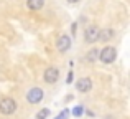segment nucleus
I'll return each instance as SVG.
<instances>
[{"mask_svg": "<svg viewBox=\"0 0 130 119\" xmlns=\"http://www.w3.org/2000/svg\"><path fill=\"white\" fill-rule=\"evenodd\" d=\"M17 109V103L12 98H3L0 99V113L2 114H13Z\"/></svg>", "mask_w": 130, "mask_h": 119, "instance_id": "obj_1", "label": "nucleus"}, {"mask_svg": "<svg viewBox=\"0 0 130 119\" xmlns=\"http://www.w3.org/2000/svg\"><path fill=\"white\" fill-rule=\"evenodd\" d=\"M115 56H117V51H115V48H112V46H105L102 51H99V60H101L102 63H112V61L115 60Z\"/></svg>", "mask_w": 130, "mask_h": 119, "instance_id": "obj_2", "label": "nucleus"}, {"mask_svg": "<svg viewBox=\"0 0 130 119\" xmlns=\"http://www.w3.org/2000/svg\"><path fill=\"white\" fill-rule=\"evenodd\" d=\"M26 99H28L31 104L41 103V99H43V89H41V88H31V89L28 91V94H26Z\"/></svg>", "mask_w": 130, "mask_h": 119, "instance_id": "obj_3", "label": "nucleus"}, {"mask_svg": "<svg viewBox=\"0 0 130 119\" xmlns=\"http://www.w3.org/2000/svg\"><path fill=\"white\" fill-rule=\"evenodd\" d=\"M58 78H59V71L54 66H50L44 71V81H46V83H56Z\"/></svg>", "mask_w": 130, "mask_h": 119, "instance_id": "obj_4", "label": "nucleus"}, {"mask_svg": "<svg viewBox=\"0 0 130 119\" xmlns=\"http://www.w3.org/2000/svg\"><path fill=\"white\" fill-rule=\"evenodd\" d=\"M56 46H58V50H59L61 53L68 51V50L71 48V38H69V36H66V35L59 36V38H58V42H56Z\"/></svg>", "mask_w": 130, "mask_h": 119, "instance_id": "obj_5", "label": "nucleus"}, {"mask_svg": "<svg viewBox=\"0 0 130 119\" xmlns=\"http://www.w3.org/2000/svg\"><path fill=\"white\" fill-rule=\"evenodd\" d=\"M97 36H99V28L97 27H87L86 32H84V38H86L87 43L97 42Z\"/></svg>", "mask_w": 130, "mask_h": 119, "instance_id": "obj_6", "label": "nucleus"}, {"mask_svg": "<svg viewBox=\"0 0 130 119\" xmlns=\"http://www.w3.org/2000/svg\"><path fill=\"white\" fill-rule=\"evenodd\" d=\"M76 88H77V91H81V93H87V91L92 88V83H91L89 78H81V80H77Z\"/></svg>", "mask_w": 130, "mask_h": 119, "instance_id": "obj_7", "label": "nucleus"}, {"mask_svg": "<svg viewBox=\"0 0 130 119\" xmlns=\"http://www.w3.org/2000/svg\"><path fill=\"white\" fill-rule=\"evenodd\" d=\"M112 36H114V30H110V28H104L102 32H99L97 42H99V40H102V42H107V40H112Z\"/></svg>", "mask_w": 130, "mask_h": 119, "instance_id": "obj_8", "label": "nucleus"}, {"mask_svg": "<svg viewBox=\"0 0 130 119\" xmlns=\"http://www.w3.org/2000/svg\"><path fill=\"white\" fill-rule=\"evenodd\" d=\"M44 0H26V5H28L30 10H40L43 7Z\"/></svg>", "mask_w": 130, "mask_h": 119, "instance_id": "obj_9", "label": "nucleus"}, {"mask_svg": "<svg viewBox=\"0 0 130 119\" xmlns=\"http://www.w3.org/2000/svg\"><path fill=\"white\" fill-rule=\"evenodd\" d=\"M97 56H99V50H91L87 53V61H95Z\"/></svg>", "mask_w": 130, "mask_h": 119, "instance_id": "obj_10", "label": "nucleus"}, {"mask_svg": "<svg viewBox=\"0 0 130 119\" xmlns=\"http://www.w3.org/2000/svg\"><path fill=\"white\" fill-rule=\"evenodd\" d=\"M48 114H50V109H46V108H44V109H41L38 114H36V119H46Z\"/></svg>", "mask_w": 130, "mask_h": 119, "instance_id": "obj_11", "label": "nucleus"}, {"mask_svg": "<svg viewBox=\"0 0 130 119\" xmlns=\"http://www.w3.org/2000/svg\"><path fill=\"white\" fill-rule=\"evenodd\" d=\"M83 106H77V108H74V109H73V114H74V116H76V117H79L81 116V114H83Z\"/></svg>", "mask_w": 130, "mask_h": 119, "instance_id": "obj_12", "label": "nucleus"}, {"mask_svg": "<svg viewBox=\"0 0 130 119\" xmlns=\"http://www.w3.org/2000/svg\"><path fill=\"white\" fill-rule=\"evenodd\" d=\"M68 113H69V111H68V109H64V111H63V113H61V114H59V116H58L56 119H66V117H68Z\"/></svg>", "mask_w": 130, "mask_h": 119, "instance_id": "obj_13", "label": "nucleus"}, {"mask_svg": "<svg viewBox=\"0 0 130 119\" xmlns=\"http://www.w3.org/2000/svg\"><path fill=\"white\" fill-rule=\"evenodd\" d=\"M71 81H73V73L68 74V83H71Z\"/></svg>", "mask_w": 130, "mask_h": 119, "instance_id": "obj_14", "label": "nucleus"}, {"mask_svg": "<svg viewBox=\"0 0 130 119\" xmlns=\"http://www.w3.org/2000/svg\"><path fill=\"white\" fill-rule=\"evenodd\" d=\"M76 27H77L76 23H73V35H76Z\"/></svg>", "mask_w": 130, "mask_h": 119, "instance_id": "obj_15", "label": "nucleus"}, {"mask_svg": "<svg viewBox=\"0 0 130 119\" xmlns=\"http://www.w3.org/2000/svg\"><path fill=\"white\" fill-rule=\"evenodd\" d=\"M68 2H71V3H76V2H79V0H68Z\"/></svg>", "mask_w": 130, "mask_h": 119, "instance_id": "obj_16", "label": "nucleus"}]
</instances>
